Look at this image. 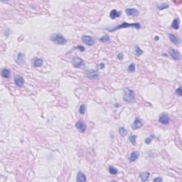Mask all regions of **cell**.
I'll use <instances>...</instances> for the list:
<instances>
[{"label":"cell","mask_w":182,"mask_h":182,"mask_svg":"<svg viewBox=\"0 0 182 182\" xmlns=\"http://www.w3.org/2000/svg\"><path fill=\"white\" fill-rule=\"evenodd\" d=\"M109 171L111 174H113V175H115L118 173V170L113 166H110L109 167Z\"/></svg>","instance_id":"cell-23"},{"label":"cell","mask_w":182,"mask_h":182,"mask_svg":"<svg viewBox=\"0 0 182 182\" xmlns=\"http://www.w3.org/2000/svg\"><path fill=\"white\" fill-rule=\"evenodd\" d=\"M143 53V51L140 49V48L139 46H136L135 47V50H134V54L137 56H139Z\"/></svg>","instance_id":"cell-22"},{"label":"cell","mask_w":182,"mask_h":182,"mask_svg":"<svg viewBox=\"0 0 182 182\" xmlns=\"http://www.w3.org/2000/svg\"><path fill=\"white\" fill-rule=\"evenodd\" d=\"M154 181H155V182H156V181H162V178H160V177H158V178H154Z\"/></svg>","instance_id":"cell-34"},{"label":"cell","mask_w":182,"mask_h":182,"mask_svg":"<svg viewBox=\"0 0 182 182\" xmlns=\"http://www.w3.org/2000/svg\"><path fill=\"white\" fill-rule=\"evenodd\" d=\"M51 40L54 41L55 43H56L58 44H60V45L64 44V43H65L67 42V40L60 34H53V36L51 38Z\"/></svg>","instance_id":"cell-3"},{"label":"cell","mask_w":182,"mask_h":182,"mask_svg":"<svg viewBox=\"0 0 182 182\" xmlns=\"http://www.w3.org/2000/svg\"><path fill=\"white\" fill-rule=\"evenodd\" d=\"M87 180L86 178V176L85 173H83L81 171H79L77 174V178H76V181L78 182H85Z\"/></svg>","instance_id":"cell-13"},{"label":"cell","mask_w":182,"mask_h":182,"mask_svg":"<svg viewBox=\"0 0 182 182\" xmlns=\"http://www.w3.org/2000/svg\"><path fill=\"white\" fill-rule=\"evenodd\" d=\"M139 156V153L138 152H133L130 154L129 159L131 162H134L138 159Z\"/></svg>","instance_id":"cell-17"},{"label":"cell","mask_w":182,"mask_h":182,"mask_svg":"<svg viewBox=\"0 0 182 182\" xmlns=\"http://www.w3.org/2000/svg\"><path fill=\"white\" fill-rule=\"evenodd\" d=\"M75 127L76 128L81 132H84L86 130V125H85V123L82 121H78V122H76L75 124Z\"/></svg>","instance_id":"cell-10"},{"label":"cell","mask_w":182,"mask_h":182,"mask_svg":"<svg viewBox=\"0 0 182 182\" xmlns=\"http://www.w3.org/2000/svg\"><path fill=\"white\" fill-rule=\"evenodd\" d=\"M73 65L75 68H80L84 65V62L82 59H81L80 58L76 57L73 61Z\"/></svg>","instance_id":"cell-6"},{"label":"cell","mask_w":182,"mask_h":182,"mask_svg":"<svg viewBox=\"0 0 182 182\" xmlns=\"http://www.w3.org/2000/svg\"><path fill=\"white\" fill-rule=\"evenodd\" d=\"M169 53H170L171 56L173 59H175V60H180V59H181L180 53H179L178 51H177L176 50L173 49V48H171V49H170V51H169Z\"/></svg>","instance_id":"cell-9"},{"label":"cell","mask_w":182,"mask_h":182,"mask_svg":"<svg viewBox=\"0 0 182 182\" xmlns=\"http://www.w3.org/2000/svg\"><path fill=\"white\" fill-rule=\"evenodd\" d=\"M76 48L78 49V50H80V51H81V52H82V51H85V48H84L83 46H78L76 47Z\"/></svg>","instance_id":"cell-31"},{"label":"cell","mask_w":182,"mask_h":182,"mask_svg":"<svg viewBox=\"0 0 182 182\" xmlns=\"http://www.w3.org/2000/svg\"><path fill=\"white\" fill-rule=\"evenodd\" d=\"M121 15V12H118L117 11L116 9H113L111 12H110V17L113 19H117L118 17H120Z\"/></svg>","instance_id":"cell-15"},{"label":"cell","mask_w":182,"mask_h":182,"mask_svg":"<svg viewBox=\"0 0 182 182\" xmlns=\"http://www.w3.org/2000/svg\"><path fill=\"white\" fill-rule=\"evenodd\" d=\"M155 39H156V41H157V39H159V38H158V37H157V36H156V38H155Z\"/></svg>","instance_id":"cell-36"},{"label":"cell","mask_w":182,"mask_h":182,"mask_svg":"<svg viewBox=\"0 0 182 182\" xmlns=\"http://www.w3.org/2000/svg\"><path fill=\"white\" fill-rule=\"evenodd\" d=\"M126 14L130 17H137L139 15V12L134 8H128L126 9Z\"/></svg>","instance_id":"cell-8"},{"label":"cell","mask_w":182,"mask_h":182,"mask_svg":"<svg viewBox=\"0 0 182 182\" xmlns=\"http://www.w3.org/2000/svg\"><path fill=\"white\" fill-rule=\"evenodd\" d=\"M169 37L170 41H171L172 43H173L174 44L178 45V44L179 43L180 40H179V39H178L176 35H174V34H169Z\"/></svg>","instance_id":"cell-16"},{"label":"cell","mask_w":182,"mask_h":182,"mask_svg":"<svg viewBox=\"0 0 182 182\" xmlns=\"http://www.w3.org/2000/svg\"><path fill=\"white\" fill-rule=\"evenodd\" d=\"M128 27H133L135 29H140L141 26L139 23H134V24H129L127 22H123L121 25H119L118 26L113 29H110V31H116L117 29H122V28H128Z\"/></svg>","instance_id":"cell-2"},{"label":"cell","mask_w":182,"mask_h":182,"mask_svg":"<svg viewBox=\"0 0 182 182\" xmlns=\"http://www.w3.org/2000/svg\"><path fill=\"white\" fill-rule=\"evenodd\" d=\"M117 57L120 60H122L123 59V54L122 53H120L118 55H117Z\"/></svg>","instance_id":"cell-33"},{"label":"cell","mask_w":182,"mask_h":182,"mask_svg":"<svg viewBox=\"0 0 182 182\" xmlns=\"http://www.w3.org/2000/svg\"><path fill=\"white\" fill-rule=\"evenodd\" d=\"M79 113H80L81 115H84V114H85V104H82V105L80 106Z\"/></svg>","instance_id":"cell-26"},{"label":"cell","mask_w":182,"mask_h":182,"mask_svg":"<svg viewBox=\"0 0 182 182\" xmlns=\"http://www.w3.org/2000/svg\"><path fill=\"white\" fill-rule=\"evenodd\" d=\"M149 176H150V173L149 172H144L142 173L141 175H140V178L142 181H146L149 179Z\"/></svg>","instance_id":"cell-18"},{"label":"cell","mask_w":182,"mask_h":182,"mask_svg":"<svg viewBox=\"0 0 182 182\" xmlns=\"http://www.w3.org/2000/svg\"><path fill=\"white\" fill-rule=\"evenodd\" d=\"M43 61L41 58H36L34 61V65L36 68H39V67H41L43 65Z\"/></svg>","instance_id":"cell-19"},{"label":"cell","mask_w":182,"mask_h":182,"mask_svg":"<svg viewBox=\"0 0 182 182\" xmlns=\"http://www.w3.org/2000/svg\"><path fill=\"white\" fill-rule=\"evenodd\" d=\"M82 41L84 43L87 44V46H93L95 43V40L93 37H91L90 36H82Z\"/></svg>","instance_id":"cell-4"},{"label":"cell","mask_w":182,"mask_h":182,"mask_svg":"<svg viewBox=\"0 0 182 182\" xmlns=\"http://www.w3.org/2000/svg\"><path fill=\"white\" fill-rule=\"evenodd\" d=\"M2 77H4V78H9V76H10V71L8 70V69H7V68H5V69H3L2 70Z\"/></svg>","instance_id":"cell-20"},{"label":"cell","mask_w":182,"mask_h":182,"mask_svg":"<svg viewBox=\"0 0 182 182\" xmlns=\"http://www.w3.org/2000/svg\"><path fill=\"white\" fill-rule=\"evenodd\" d=\"M86 76L91 80H95L98 78V73L94 70H89L86 73Z\"/></svg>","instance_id":"cell-5"},{"label":"cell","mask_w":182,"mask_h":182,"mask_svg":"<svg viewBox=\"0 0 182 182\" xmlns=\"http://www.w3.org/2000/svg\"><path fill=\"white\" fill-rule=\"evenodd\" d=\"M16 62L19 65H23L24 64V55L22 53H19L17 56Z\"/></svg>","instance_id":"cell-12"},{"label":"cell","mask_w":182,"mask_h":182,"mask_svg":"<svg viewBox=\"0 0 182 182\" xmlns=\"http://www.w3.org/2000/svg\"><path fill=\"white\" fill-rule=\"evenodd\" d=\"M99 66H100V69H103V68H105V64H104L103 63H101Z\"/></svg>","instance_id":"cell-35"},{"label":"cell","mask_w":182,"mask_h":182,"mask_svg":"<svg viewBox=\"0 0 182 182\" xmlns=\"http://www.w3.org/2000/svg\"><path fill=\"white\" fill-rule=\"evenodd\" d=\"M151 142H152V139H151L150 137H148V138H146V139H145V143H146L147 144H150Z\"/></svg>","instance_id":"cell-32"},{"label":"cell","mask_w":182,"mask_h":182,"mask_svg":"<svg viewBox=\"0 0 182 182\" xmlns=\"http://www.w3.org/2000/svg\"><path fill=\"white\" fill-rule=\"evenodd\" d=\"M176 95H178V96H181V95H182V90H181V87H179L178 89H176Z\"/></svg>","instance_id":"cell-30"},{"label":"cell","mask_w":182,"mask_h":182,"mask_svg":"<svg viewBox=\"0 0 182 182\" xmlns=\"http://www.w3.org/2000/svg\"><path fill=\"white\" fill-rule=\"evenodd\" d=\"M143 125L142 122H141V120L139 119V118H136L135 120L134 121L132 125V127L134 129V130H137V129H139L140 127H142Z\"/></svg>","instance_id":"cell-14"},{"label":"cell","mask_w":182,"mask_h":182,"mask_svg":"<svg viewBox=\"0 0 182 182\" xmlns=\"http://www.w3.org/2000/svg\"><path fill=\"white\" fill-rule=\"evenodd\" d=\"M169 7V5L166 3H161V4H159L158 6V9H160V10H163V9H165L166 8Z\"/></svg>","instance_id":"cell-28"},{"label":"cell","mask_w":182,"mask_h":182,"mask_svg":"<svg viewBox=\"0 0 182 182\" xmlns=\"http://www.w3.org/2000/svg\"><path fill=\"white\" fill-rule=\"evenodd\" d=\"M136 139H137V136L136 135H131L130 137V141L133 145L136 144Z\"/></svg>","instance_id":"cell-27"},{"label":"cell","mask_w":182,"mask_h":182,"mask_svg":"<svg viewBox=\"0 0 182 182\" xmlns=\"http://www.w3.org/2000/svg\"><path fill=\"white\" fill-rule=\"evenodd\" d=\"M171 26L174 29H178L179 28V22H178V20L177 19H175L173 22H172V24H171Z\"/></svg>","instance_id":"cell-21"},{"label":"cell","mask_w":182,"mask_h":182,"mask_svg":"<svg viewBox=\"0 0 182 182\" xmlns=\"http://www.w3.org/2000/svg\"><path fill=\"white\" fill-rule=\"evenodd\" d=\"M119 133L122 135V136H125L127 134V131L125 128L124 127H120L119 129Z\"/></svg>","instance_id":"cell-25"},{"label":"cell","mask_w":182,"mask_h":182,"mask_svg":"<svg viewBox=\"0 0 182 182\" xmlns=\"http://www.w3.org/2000/svg\"><path fill=\"white\" fill-rule=\"evenodd\" d=\"M124 100L127 103H132L134 101L135 97L133 90H130V88L127 87L124 90V95H123Z\"/></svg>","instance_id":"cell-1"},{"label":"cell","mask_w":182,"mask_h":182,"mask_svg":"<svg viewBox=\"0 0 182 182\" xmlns=\"http://www.w3.org/2000/svg\"><path fill=\"white\" fill-rule=\"evenodd\" d=\"M159 121L163 125H167L169 122V117L166 114H161L159 117Z\"/></svg>","instance_id":"cell-7"},{"label":"cell","mask_w":182,"mask_h":182,"mask_svg":"<svg viewBox=\"0 0 182 182\" xmlns=\"http://www.w3.org/2000/svg\"><path fill=\"white\" fill-rule=\"evenodd\" d=\"M100 41L101 42H103V43H106L108 41H110V36L108 35H105L103 36H102L100 39Z\"/></svg>","instance_id":"cell-24"},{"label":"cell","mask_w":182,"mask_h":182,"mask_svg":"<svg viewBox=\"0 0 182 182\" xmlns=\"http://www.w3.org/2000/svg\"><path fill=\"white\" fill-rule=\"evenodd\" d=\"M128 71L130 73H133L135 71V65L134 63H131L128 67Z\"/></svg>","instance_id":"cell-29"},{"label":"cell","mask_w":182,"mask_h":182,"mask_svg":"<svg viewBox=\"0 0 182 182\" xmlns=\"http://www.w3.org/2000/svg\"><path fill=\"white\" fill-rule=\"evenodd\" d=\"M14 82L15 84L18 86V87H22L24 84V80L22 76L17 75L14 78Z\"/></svg>","instance_id":"cell-11"}]
</instances>
